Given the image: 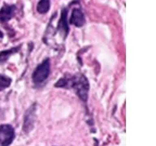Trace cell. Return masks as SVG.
Returning <instances> with one entry per match:
<instances>
[{
    "instance_id": "obj_11",
    "label": "cell",
    "mask_w": 156,
    "mask_h": 146,
    "mask_svg": "<svg viewBox=\"0 0 156 146\" xmlns=\"http://www.w3.org/2000/svg\"><path fill=\"white\" fill-rule=\"evenodd\" d=\"M2 36H3V35H2V33L0 31V37H2Z\"/></svg>"
},
{
    "instance_id": "obj_5",
    "label": "cell",
    "mask_w": 156,
    "mask_h": 146,
    "mask_svg": "<svg viewBox=\"0 0 156 146\" xmlns=\"http://www.w3.org/2000/svg\"><path fill=\"white\" fill-rule=\"evenodd\" d=\"M57 30L61 33L64 36V38L68 36L69 33V26H68V10L63 8L61 12L60 19L58 20V27Z\"/></svg>"
},
{
    "instance_id": "obj_2",
    "label": "cell",
    "mask_w": 156,
    "mask_h": 146,
    "mask_svg": "<svg viewBox=\"0 0 156 146\" xmlns=\"http://www.w3.org/2000/svg\"><path fill=\"white\" fill-rule=\"evenodd\" d=\"M51 71V62L49 58L43 60L34 70L32 78L35 84H41L48 78Z\"/></svg>"
},
{
    "instance_id": "obj_10",
    "label": "cell",
    "mask_w": 156,
    "mask_h": 146,
    "mask_svg": "<svg viewBox=\"0 0 156 146\" xmlns=\"http://www.w3.org/2000/svg\"><path fill=\"white\" fill-rule=\"evenodd\" d=\"M12 83V79L7 75L0 74V91L5 89L6 88L9 87Z\"/></svg>"
},
{
    "instance_id": "obj_1",
    "label": "cell",
    "mask_w": 156,
    "mask_h": 146,
    "mask_svg": "<svg viewBox=\"0 0 156 146\" xmlns=\"http://www.w3.org/2000/svg\"><path fill=\"white\" fill-rule=\"evenodd\" d=\"M67 87L71 86L75 90L76 93L83 102H86L88 98V92L90 89V85L88 79L83 74H77L67 78Z\"/></svg>"
},
{
    "instance_id": "obj_8",
    "label": "cell",
    "mask_w": 156,
    "mask_h": 146,
    "mask_svg": "<svg viewBox=\"0 0 156 146\" xmlns=\"http://www.w3.org/2000/svg\"><path fill=\"white\" fill-rule=\"evenodd\" d=\"M20 48V46H16V47H13L7 50H3L0 52V63H4L5 61H7L9 57L13 54L18 52Z\"/></svg>"
},
{
    "instance_id": "obj_6",
    "label": "cell",
    "mask_w": 156,
    "mask_h": 146,
    "mask_svg": "<svg viewBox=\"0 0 156 146\" xmlns=\"http://www.w3.org/2000/svg\"><path fill=\"white\" fill-rule=\"evenodd\" d=\"M69 23L76 27H82L85 23V15L80 8H74L71 15Z\"/></svg>"
},
{
    "instance_id": "obj_9",
    "label": "cell",
    "mask_w": 156,
    "mask_h": 146,
    "mask_svg": "<svg viewBox=\"0 0 156 146\" xmlns=\"http://www.w3.org/2000/svg\"><path fill=\"white\" fill-rule=\"evenodd\" d=\"M51 7V0H40L37 6V11L40 14H46Z\"/></svg>"
},
{
    "instance_id": "obj_4",
    "label": "cell",
    "mask_w": 156,
    "mask_h": 146,
    "mask_svg": "<svg viewBox=\"0 0 156 146\" xmlns=\"http://www.w3.org/2000/svg\"><path fill=\"white\" fill-rule=\"evenodd\" d=\"M15 139V130L9 124L0 125V146H9Z\"/></svg>"
},
{
    "instance_id": "obj_7",
    "label": "cell",
    "mask_w": 156,
    "mask_h": 146,
    "mask_svg": "<svg viewBox=\"0 0 156 146\" xmlns=\"http://www.w3.org/2000/svg\"><path fill=\"white\" fill-rule=\"evenodd\" d=\"M15 5L4 4L0 10V21L2 23H6L12 19L16 12Z\"/></svg>"
},
{
    "instance_id": "obj_3",
    "label": "cell",
    "mask_w": 156,
    "mask_h": 146,
    "mask_svg": "<svg viewBox=\"0 0 156 146\" xmlns=\"http://www.w3.org/2000/svg\"><path fill=\"white\" fill-rule=\"evenodd\" d=\"M36 110L37 104L34 103L25 112L23 122V131L24 133H30L34 129L36 122Z\"/></svg>"
}]
</instances>
